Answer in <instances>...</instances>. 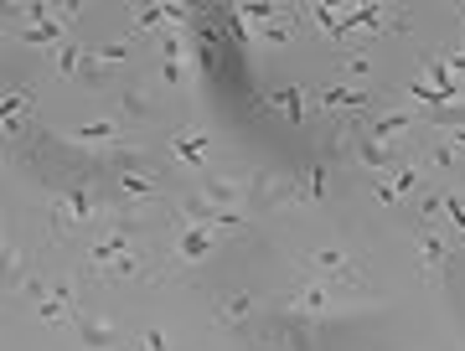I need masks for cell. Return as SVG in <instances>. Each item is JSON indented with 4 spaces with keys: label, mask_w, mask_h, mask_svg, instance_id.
<instances>
[{
    "label": "cell",
    "mask_w": 465,
    "mask_h": 351,
    "mask_svg": "<svg viewBox=\"0 0 465 351\" xmlns=\"http://www.w3.org/2000/svg\"><path fill=\"white\" fill-rule=\"evenodd\" d=\"M311 93H305V88H280V93H269V99H253V109H259V114H264V109H280L284 119H290V124H305V119H311Z\"/></svg>",
    "instance_id": "ac0fdd59"
},
{
    "label": "cell",
    "mask_w": 465,
    "mask_h": 351,
    "mask_svg": "<svg viewBox=\"0 0 465 351\" xmlns=\"http://www.w3.org/2000/svg\"><path fill=\"white\" fill-rule=\"evenodd\" d=\"M223 249V233L217 228H176V238H171V249H166V279H186L197 264H207L213 253Z\"/></svg>",
    "instance_id": "277c9868"
},
{
    "label": "cell",
    "mask_w": 465,
    "mask_h": 351,
    "mask_svg": "<svg viewBox=\"0 0 465 351\" xmlns=\"http://www.w3.org/2000/svg\"><path fill=\"white\" fill-rule=\"evenodd\" d=\"M166 161L176 171H197V181H202V176H207V166H213V134L202 130V124H182V130H171Z\"/></svg>",
    "instance_id": "ba28073f"
},
{
    "label": "cell",
    "mask_w": 465,
    "mask_h": 351,
    "mask_svg": "<svg viewBox=\"0 0 465 351\" xmlns=\"http://www.w3.org/2000/svg\"><path fill=\"white\" fill-rule=\"evenodd\" d=\"M134 52H140V42L134 36H119V42H104V47H88V57L104 67V73H119L124 63H134Z\"/></svg>",
    "instance_id": "cb8c5ba5"
},
{
    "label": "cell",
    "mask_w": 465,
    "mask_h": 351,
    "mask_svg": "<svg viewBox=\"0 0 465 351\" xmlns=\"http://www.w3.org/2000/svg\"><path fill=\"white\" fill-rule=\"evenodd\" d=\"M124 134H130V124L119 114H109V119H94V124H78V130H63L57 140L63 145H73V151H119L124 145Z\"/></svg>",
    "instance_id": "30bf717a"
},
{
    "label": "cell",
    "mask_w": 465,
    "mask_h": 351,
    "mask_svg": "<svg viewBox=\"0 0 465 351\" xmlns=\"http://www.w3.org/2000/svg\"><path fill=\"white\" fill-rule=\"evenodd\" d=\"M414 243H419V279H424V289H440L450 268V243L440 238L434 222H414Z\"/></svg>",
    "instance_id": "9c48e42d"
},
{
    "label": "cell",
    "mask_w": 465,
    "mask_h": 351,
    "mask_svg": "<svg viewBox=\"0 0 465 351\" xmlns=\"http://www.w3.org/2000/svg\"><path fill=\"white\" fill-rule=\"evenodd\" d=\"M455 16H460V36H465V5H455Z\"/></svg>",
    "instance_id": "f546056e"
},
{
    "label": "cell",
    "mask_w": 465,
    "mask_h": 351,
    "mask_svg": "<svg viewBox=\"0 0 465 351\" xmlns=\"http://www.w3.org/2000/svg\"><path fill=\"white\" fill-rule=\"evenodd\" d=\"M460 186H465V181H460Z\"/></svg>",
    "instance_id": "4dcf8cb0"
},
{
    "label": "cell",
    "mask_w": 465,
    "mask_h": 351,
    "mask_svg": "<svg viewBox=\"0 0 465 351\" xmlns=\"http://www.w3.org/2000/svg\"><path fill=\"white\" fill-rule=\"evenodd\" d=\"M84 57H88V47L67 36L63 47H57V52L47 57V63H52V78H78V73H84Z\"/></svg>",
    "instance_id": "484cf974"
},
{
    "label": "cell",
    "mask_w": 465,
    "mask_h": 351,
    "mask_svg": "<svg viewBox=\"0 0 465 351\" xmlns=\"http://www.w3.org/2000/svg\"><path fill=\"white\" fill-rule=\"evenodd\" d=\"M445 67H450V78H455V83H465V47L455 52V57H445Z\"/></svg>",
    "instance_id": "83f0119b"
},
{
    "label": "cell",
    "mask_w": 465,
    "mask_h": 351,
    "mask_svg": "<svg viewBox=\"0 0 465 351\" xmlns=\"http://www.w3.org/2000/svg\"><path fill=\"white\" fill-rule=\"evenodd\" d=\"M440 212H445V186L434 181V186H424V191L414 197V222H434Z\"/></svg>",
    "instance_id": "4316f807"
},
{
    "label": "cell",
    "mask_w": 465,
    "mask_h": 351,
    "mask_svg": "<svg viewBox=\"0 0 465 351\" xmlns=\"http://www.w3.org/2000/svg\"><path fill=\"white\" fill-rule=\"evenodd\" d=\"M316 109L321 114H331V119H367V114H378V99L372 93H357V88L347 83H331V88H321L316 93Z\"/></svg>",
    "instance_id": "4fadbf2b"
},
{
    "label": "cell",
    "mask_w": 465,
    "mask_h": 351,
    "mask_svg": "<svg viewBox=\"0 0 465 351\" xmlns=\"http://www.w3.org/2000/svg\"><path fill=\"white\" fill-rule=\"evenodd\" d=\"M445 140H450V145H455V151H460V155H465V130H450V134H445Z\"/></svg>",
    "instance_id": "f1b7e54d"
},
{
    "label": "cell",
    "mask_w": 465,
    "mask_h": 351,
    "mask_svg": "<svg viewBox=\"0 0 465 351\" xmlns=\"http://www.w3.org/2000/svg\"><path fill=\"white\" fill-rule=\"evenodd\" d=\"M94 285H130V279H155V253L140 243V249H124L114 253L109 264H99L94 274H88Z\"/></svg>",
    "instance_id": "8fae6325"
},
{
    "label": "cell",
    "mask_w": 465,
    "mask_h": 351,
    "mask_svg": "<svg viewBox=\"0 0 465 351\" xmlns=\"http://www.w3.org/2000/svg\"><path fill=\"white\" fill-rule=\"evenodd\" d=\"M109 201H114L119 222H150L155 212H171V186L161 166H130L109 171Z\"/></svg>",
    "instance_id": "7a4b0ae2"
},
{
    "label": "cell",
    "mask_w": 465,
    "mask_h": 351,
    "mask_svg": "<svg viewBox=\"0 0 465 351\" xmlns=\"http://www.w3.org/2000/svg\"><path fill=\"white\" fill-rule=\"evenodd\" d=\"M419 181H424V166H419V161H403L393 176H378V181H372V201H378V207H399V201L424 191Z\"/></svg>",
    "instance_id": "7c38bea8"
},
{
    "label": "cell",
    "mask_w": 465,
    "mask_h": 351,
    "mask_svg": "<svg viewBox=\"0 0 465 351\" xmlns=\"http://www.w3.org/2000/svg\"><path fill=\"white\" fill-rule=\"evenodd\" d=\"M347 16V36H378V32H399L403 26V11L393 5H357V11H341Z\"/></svg>",
    "instance_id": "e0dca14e"
},
{
    "label": "cell",
    "mask_w": 465,
    "mask_h": 351,
    "mask_svg": "<svg viewBox=\"0 0 465 351\" xmlns=\"http://www.w3.org/2000/svg\"><path fill=\"white\" fill-rule=\"evenodd\" d=\"M197 191L213 201L217 212H228V207H249V176H232V171H207L197 181Z\"/></svg>",
    "instance_id": "9a60e30c"
},
{
    "label": "cell",
    "mask_w": 465,
    "mask_h": 351,
    "mask_svg": "<svg viewBox=\"0 0 465 351\" xmlns=\"http://www.w3.org/2000/svg\"><path fill=\"white\" fill-rule=\"evenodd\" d=\"M155 114V93H150V83H134L119 93V119L124 124H145V119Z\"/></svg>",
    "instance_id": "7402d4cb"
},
{
    "label": "cell",
    "mask_w": 465,
    "mask_h": 351,
    "mask_svg": "<svg viewBox=\"0 0 465 351\" xmlns=\"http://www.w3.org/2000/svg\"><path fill=\"white\" fill-rule=\"evenodd\" d=\"M186 16V5H140V11H134V42H140V36H161L171 26V21H182Z\"/></svg>",
    "instance_id": "44dd1931"
},
{
    "label": "cell",
    "mask_w": 465,
    "mask_h": 351,
    "mask_svg": "<svg viewBox=\"0 0 465 351\" xmlns=\"http://www.w3.org/2000/svg\"><path fill=\"white\" fill-rule=\"evenodd\" d=\"M253 320H259V295H249V289H232V295H217L213 300L217 331H249Z\"/></svg>",
    "instance_id": "5bb4252c"
},
{
    "label": "cell",
    "mask_w": 465,
    "mask_h": 351,
    "mask_svg": "<svg viewBox=\"0 0 465 351\" xmlns=\"http://www.w3.org/2000/svg\"><path fill=\"white\" fill-rule=\"evenodd\" d=\"M73 326H78V341H84V351H119V326L104 316V310H94V305H78Z\"/></svg>",
    "instance_id": "2e32d148"
},
{
    "label": "cell",
    "mask_w": 465,
    "mask_h": 351,
    "mask_svg": "<svg viewBox=\"0 0 465 351\" xmlns=\"http://www.w3.org/2000/svg\"><path fill=\"white\" fill-rule=\"evenodd\" d=\"M341 300H347V289L331 285V279H311V274H300L295 285L280 295V310H295V316H331V310H341Z\"/></svg>",
    "instance_id": "5b68a950"
},
{
    "label": "cell",
    "mask_w": 465,
    "mask_h": 351,
    "mask_svg": "<svg viewBox=\"0 0 465 351\" xmlns=\"http://www.w3.org/2000/svg\"><path fill=\"white\" fill-rule=\"evenodd\" d=\"M419 124H424V109H378V114L357 119V134H362V140H372V145L399 151V140H409Z\"/></svg>",
    "instance_id": "52a82bcc"
},
{
    "label": "cell",
    "mask_w": 465,
    "mask_h": 351,
    "mask_svg": "<svg viewBox=\"0 0 465 351\" xmlns=\"http://www.w3.org/2000/svg\"><path fill=\"white\" fill-rule=\"evenodd\" d=\"M32 93L26 88H5V99H0V119H5V140L16 145L21 140V130H26V119H32Z\"/></svg>",
    "instance_id": "d6986e66"
},
{
    "label": "cell",
    "mask_w": 465,
    "mask_h": 351,
    "mask_svg": "<svg viewBox=\"0 0 465 351\" xmlns=\"http://www.w3.org/2000/svg\"><path fill=\"white\" fill-rule=\"evenodd\" d=\"M264 346L269 351H316L321 346V320L295 316V310H274V316H269V331H264Z\"/></svg>",
    "instance_id": "8992f818"
},
{
    "label": "cell",
    "mask_w": 465,
    "mask_h": 351,
    "mask_svg": "<svg viewBox=\"0 0 465 351\" xmlns=\"http://www.w3.org/2000/svg\"><path fill=\"white\" fill-rule=\"evenodd\" d=\"M300 268L311 274V279H331V285H341L347 295H367V279H362V264L351 258L341 243H326V249H311L300 253Z\"/></svg>",
    "instance_id": "3957f363"
},
{
    "label": "cell",
    "mask_w": 465,
    "mask_h": 351,
    "mask_svg": "<svg viewBox=\"0 0 465 351\" xmlns=\"http://www.w3.org/2000/svg\"><path fill=\"white\" fill-rule=\"evenodd\" d=\"M32 279H36V274H32V253L21 249V243H5V289L21 295Z\"/></svg>",
    "instance_id": "d4e9b609"
},
{
    "label": "cell",
    "mask_w": 465,
    "mask_h": 351,
    "mask_svg": "<svg viewBox=\"0 0 465 351\" xmlns=\"http://www.w3.org/2000/svg\"><path fill=\"white\" fill-rule=\"evenodd\" d=\"M16 42H21V47H52V52H57V47L67 42V21H57V11H52L47 21H32V26H21Z\"/></svg>",
    "instance_id": "ffe728a7"
},
{
    "label": "cell",
    "mask_w": 465,
    "mask_h": 351,
    "mask_svg": "<svg viewBox=\"0 0 465 351\" xmlns=\"http://www.w3.org/2000/svg\"><path fill=\"white\" fill-rule=\"evenodd\" d=\"M47 233L57 249H67V243H78V238H88V243H99L109 228H114V201H109V186L94 176V171H63L52 166L47 171Z\"/></svg>",
    "instance_id": "6da1fadb"
},
{
    "label": "cell",
    "mask_w": 465,
    "mask_h": 351,
    "mask_svg": "<svg viewBox=\"0 0 465 351\" xmlns=\"http://www.w3.org/2000/svg\"><path fill=\"white\" fill-rule=\"evenodd\" d=\"M326 181H331V161L316 155V161L305 166V181H300V207H321V201H326Z\"/></svg>",
    "instance_id": "603a6c76"
}]
</instances>
